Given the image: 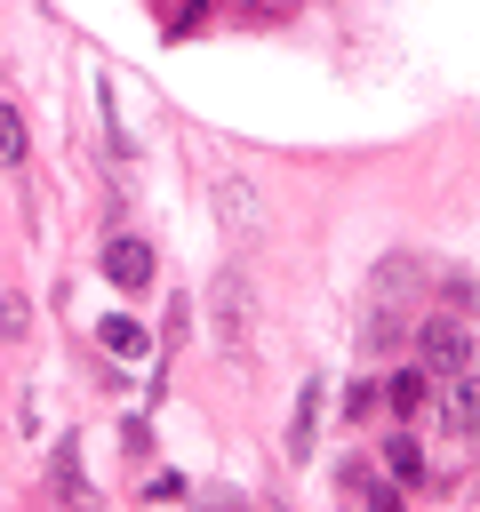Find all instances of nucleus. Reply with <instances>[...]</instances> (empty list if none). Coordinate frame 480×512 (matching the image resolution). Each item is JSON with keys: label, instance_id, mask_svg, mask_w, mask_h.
Wrapping results in <instances>:
<instances>
[{"label": "nucleus", "instance_id": "f257e3e1", "mask_svg": "<svg viewBox=\"0 0 480 512\" xmlns=\"http://www.w3.org/2000/svg\"><path fill=\"white\" fill-rule=\"evenodd\" d=\"M416 352H424V368H432V376H456V368H472V336H464V320H440V312L416 328Z\"/></svg>", "mask_w": 480, "mask_h": 512}, {"label": "nucleus", "instance_id": "f03ea898", "mask_svg": "<svg viewBox=\"0 0 480 512\" xmlns=\"http://www.w3.org/2000/svg\"><path fill=\"white\" fill-rule=\"evenodd\" d=\"M48 480H56V504H64V512H104V496H96L88 472H80V440H56V448H48Z\"/></svg>", "mask_w": 480, "mask_h": 512}, {"label": "nucleus", "instance_id": "7ed1b4c3", "mask_svg": "<svg viewBox=\"0 0 480 512\" xmlns=\"http://www.w3.org/2000/svg\"><path fill=\"white\" fill-rule=\"evenodd\" d=\"M432 408H440V424L448 432H480V376H432Z\"/></svg>", "mask_w": 480, "mask_h": 512}, {"label": "nucleus", "instance_id": "20e7f679", "mask_svg": "<svg viewBox=\"0 0 480 512\" xmlns=\"http://www.w3.org/2000/svg\"><path fill=\"white\" fill-rule=\"evenodd\" d=\"M104 272H112L120 288H144V280H152V248H144L136 232H120V240L104 248Z\"/></svg>", "mask_w": 480, "mask_h": 512}, {"label": "nucleus", "instance_id": "39448f33", "mask_svg": "<svg viewBox=\"0 0 480 512\" xmlns=\"http://www.w3.org/2000/svg\"><path fill=\"white\" fill-rule=\"evenodd\" d=\"M216 336H224V344H240V336H248V280H240V272H224V280H216Z\"/></svg>", "mask_w": 480, "mask_h": 512}, {"label": "nucleus", "instance_id": "423d86ee", "mask_svg": "<svg viewBox=\"0 0 480 512\" xmlns=\"http://www.w3.org/2000/svg\"><path fill=\"white\" fill-rule=\"evenodd\" d=\"M96 336H104V352H112V360H144V352H152V336H144V328H136L128 312H112V320H104Z\"/></svg>", "mask_w": 480, "mask_h": 512}, {"label": "nucleus", "instance_id": "0eeeda50", "mask_svg": "<svg viewBox=\"0 0 480 512\" xmlns=\"http://www.w3.org/2000/svg\"><path fill=\"white\" fill-rule=\"evenodd\" d=\"M384 400H392L400 416H416V408L432 400V376H424V368H400V376H384Z\"/></svg>", "mask_w": 480, "mask_h": 512}, {"label": "nucleus", "instance_id": "6e6552de", "mask_svg": "<svg viewBox=\"0 0 480 512\" xmlns=\"http://www.w3.org/2000/svg\"><path fill=\"white\" fill-rule=\"evenodd\" d=\"M384 464H392V480H408V488L424 480V448H416L408 432H400V440H384Z\"/></svg>", "mask_w": 480, "mask_h": 512}, {"label": "nucleus", "instance_id": "1a4fd4ad", "mask_svg": "<svg viewBox=\"0 0 480 512\" xmlns=\"http://www.w3.org/2000/svg\"><path fill=\"white\" fill-rule=\"evenodd\" d=\"M312 424H320V392L304 384V400H296V416H288V448H296V456L312 448Z\"/></svg>", "mask_w": 480, "mask_h": 512}, {"label": "nucleus", "instance_id": "9d476101", "mask_svg": "<svg viewBox=\"0 0 480 512\" xmlns=\"http://www.w3.org/2000/svg\"><path fill=\"white\" fill-rule=\"evenodd\" d=\"M16 160H24V112L0 96V168H16Z\"/></svg>", "mask_w": 480, "mask_h": 512}, {"label": "nucleus", "instance_id": "9b49d317", "mask_svg": "<svg viewBox=\"0 0 480 512\" xmlns=\"http://www.w3.org/2000/svg\"><path fill=\"white\" fill-rule=\"evenodd\" d=\"M384 344H400V320L392 312H368L360 320V352H384Z\"/></svg>", "mask_w": 480, "mask_h": 512}, {"label": "nucleus", "instance_id": "f8f14e48", "mask_svg": "<svg viewBox=\"0 0 480 512\" xmlns=\"http://www.w3.org/2000/svg\"><path fill=\"white\" fill-rule=\"evenodd\" d=\"M216 192H224V216H232V224H256V200H248V184H240V176H224Z\"/></svg>", "mask_w": 480, "mask_h": 512}, {"label": "nucleus", "instance_id": "ddd939ff", "mask_svg": "<svg viewBox=\"0 0 480 512\" xmlns=\"http://www.w3.org/2000/svg\"><path fill=\"white\" fill-rule=\"evenodd\" d=\"M376 400H384V392H376V384H352V392H344V416H368V408H376Z\"/></svg>", "mask_w": 480, "mask_h": 512}, {"label": "nucleus", "instance_id": "4468645a", "mask_svg": "<svg viewBox=\"0 0 480 512\" xmlns=\"http://www.w3.org/2000/svg\"><path fill=\"white\" fill-rule=\"evenodd\" d=\"M368 512H400V496L392 488H368Z\"/></svg>", "mask_w": 480, "mask_h": 512}]
</instances>
